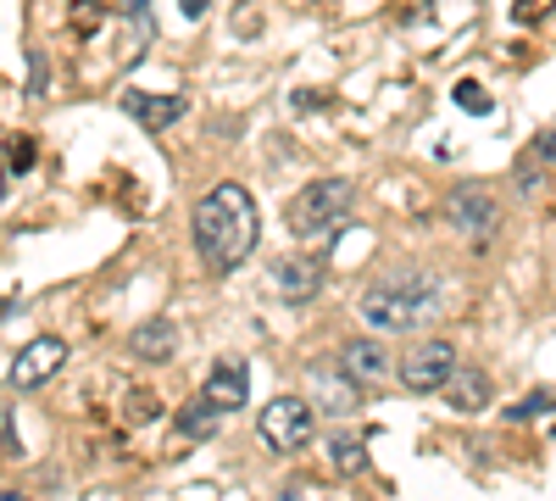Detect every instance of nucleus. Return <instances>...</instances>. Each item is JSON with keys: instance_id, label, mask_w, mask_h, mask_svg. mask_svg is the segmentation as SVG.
<instances>
[{"instance_id": "1", "label": "nucleus", "mask_w": 556, "mask_h": 501, "mask_svg": "<svg viewBox=\"0 0 556 501\" xmlns=\"http://www.w3.org/2000/svg\"><path fill=\"white\" fill-rule=\"evenodd\" d=\"M256 201L245 185H217L195 201V251L212 273L240 267L256 251Z\"/></svg>"}, {"instance_id": "2", "label": "nucleus", "mask_w": 556, "mask_h": 501, "mask_svg": "<svg viewBox=\"0 0 556 501\" xmlns=\"http://www.w3.org/2000/svg\"><path fill=\"white\" fill-rule=\"evenodd\" d=\"M440 301H445V290L434 273H390V279H379L362 296V317L384 335H406V329L434 324Z\"/></svg>"}, {"instance_id": "3", "label": "nucleus", "mask_w": 556, "mask_h": 501, "mask_svg": "<svg viewBox=\"0 0 556 501\" xmlns=\"http://www.w3.org/2000/svg\"><path fill=\"white\" fill-rule=\"evenodd\" d=\"M356 212V190L345 185V178H317V185H306L295 201H290V235L295 240H334L345 223Z\"/></svg>"}, {"instance_id": "4", "label": "nucleus", "mask_w": 556, "mask_h": 501, "mask_svg": "<svg viewBox=\"0 0 556 501\" xmlns=\"http://www.w3.org/2000/svg\"><path fill=\"white\" fill-rule=\"evenodd\" d=\"M312 429H317L312 401H301V396H278V401H267L262 413H256V435L273 451H301L312 440Z\"/></svg>"}, {"instance_id": "5", "label": "nucleus", "mask_w": 556, "mask_h": 501, "mask_svg": "<svg viewBox=\"0 0 556 501\" xmlns=\"http://www.w3.org/2000/svg\"><path fill=\"white\" fill-rule=\"evenodd\" d=\"M456 374V351L445 340H424L412 356H401V385L429 396V390H445V379Z\"/></svg>"}, {"instance_id": "6", "label": "nucleus", "mask_w": 556, "mask_h": 501, "mask_svg": "<svg viewBox=\"0 0 556 501\" xmlns=\"http://www.w3.org/2000/svg\"><path fill=\"white\" fill-rule=\"evenodd\" d=\"M445 223H451V229H462L468 240H484V235H495L501 206L490 201V190L462 185V190H451V196H445Z\"/></svg>"}, {"instance_id": "7", "label": "nucleus", "mask_w": 556, "mask_h": 501, "mask_svg": "<svg viewBox=\"0 0 556 501\" xmlns=\"http://www.w3.org/2000/svg\"><path fill=\"white\" fill-rule=\"evenodd\" d=\"M62 362H67V346H62L56 335H39V340H28V346L17 351V362L7 368V379H12L17 390H39L45 379L62 368Z\"/></svg>"}, {"instance_id": "8", "label": "nucleus", "mask_w": 556, "mask_h": 501, "mask_svg": "<svg viewBox=\"0 0 556 501\" xmlns=\"http://www.w3.org/2000/svg\"><path fill=\"white\" fill-rule=\"evenodd\" d=\"M273 285H278V296L285 301H312L317 290H323V262L317 256H278L273 262Z\"/></svg>"}, {"instance_id": "9", "label": "nucleus", "mask_w": 556, "mask_h": 501, "mask_svg": "<svg viewBox=\"0 0 556 501\" xmlns=\"http://www.w3.org/2000/svg\"><path fill=\"white\" fill-rule=\"evenodd\" d=\"M206 396L223 406V413H240V406L251 401V368L240 356H223L217 368L206 374Z\"/></svg>"}, {"instance_id": "10", "label": "nucleus", "mask_w": 556, "mask_h": 501, "mask_svg": "<svg viewBox=\"0 0 556 501\" xmlns=\"http://www.w3.org/2000/svg\"><path fill=\"white\" fill-rule=\"evenodd\" d=\"M123 112H128L139 128L162 134V128H173V123L184 117V96H151V89H134V96H123Z\"/></svg>"}, {"instance_id": "11", "label": "nucleus", "mask_w": 556, "mask_h": 501, "mask_svg": "<svg viewBox=\"0 0 556 501\" xmlns=\"http://www.w3.org/2000/svg\"><path fill=\"white\" fill-rule=\"evenodd\" d=\"M445 406H456V413H484L490 406V374L456 362V374L445 379Z\"/></svg>"}, {"instance_id": "12", "label": "nucleus", "mask_w": 556, "mask_h": 501, "mask_svg": "<svg viewBox=\"0 0 556 501\" xmlns=\"http://www.w3.org/2000/svg\"><path fill=\"white\" fill-rule=\"evenodd\" d=\"M340 362H345V374L362 379V385H379V379H390V368H395V356H390L379 340H351V346L340 351Z\"/></svg>"}, {"instance_id": "13", "label": "nucleus", "mask_w": 556, "mask_h": 501, "mask_svg": "<svg viewBox=\"0 0 556 501\" xmlns=\"http://www.w3.org/2000/svg\"><path fill=\"white\" fill-rule=\"evenodd\" d=\"M356 385L362 379L345 374V362H317V368H312V390L323 396L329 413H351V406H356Z\"/></svg>"}, {"instance_id": "14", "label": "nucleus", "mask_w": 556, "mask_h": 501, "mask_svg": "<svg viewBox=\"0 0 556 501\" xmlns=\"http://www.w3.org/2000/svg\"><path fill=\"white\" fill-rule=\"evenodd\" d=\"M128 351H134L139 362H167V356L178 351V324H173V317H146V324L134 329Z\"/></svg>"}, {"instance_id": "15", "label": "nucleus", "mask_w": 556, "mask_h": 501, "mask_svg": "<svg viewBox=\"0 0 556 501\" xmlns=\"http://www.w3.org/2000/svg\"><path fill=\"white\" fill-rule=\"evenodd\" d=\"M223 418H228V413L201 390L195 401H184V406H178V435H184V440H212V435L223 429Z\"/></svg>"}, {"instance_id": "16", "label": "nucleus", "mask_w": 556, "mask_h": 501, "mask_svg": "<svg viewBox=\"0 0 556 501\" xmlns=\"http://www.w3.org/2000/svg\"><path fill=\"white\" fill-rule=\"evenodd\" d=\"M156 418H162V401H156V390H128V396H123V424L146 429V424H156Z\"/></svg>"}, {"instance_id": "17", "label": "nucleus", "mask_w": 556, "mask_h": 501, "mask_svg": "<svg viewBox=\"0 0 556 501\" xmlns=\"http://www.w3.org/2000/svg\"><path fill=\"white\" fill-rule=\"evenodd\" d=\"M329 463H334L340 474H362L367 451H362V440H356V435H334V446H329Z\"/></svg>"}, {"instance_id": "18", "label": "nucleus", "mask_w": 556, "mask_h": 501, "mask_svg": "<svg viewBox=\"0 0 556 501\" xmlns=\"http://www.w3.org/2000/svg\"><path fill=\"white\" fill-rule=\"evenodd\" d=\"M551 406V390H534V396H523L518 406H506V418H540Z\"/></svg>"}, {"instance_id": "19", "label": "nucleus", "mask_w": 556, "mask_h": 501, "mask_svg": "<svg viewBox=\"0 0 556 501\" xmlns=\"http://www.w3.org/2000/svg\"><path fill=\"white\" fill-rule=\"evenodd\" d=\"M0 451H7V458H23V440L12 435V406H0Z\"/></svg>"}, {"instance_id": "20", "label": "nucleus", "mask_w": 556, "mask_h": 501, "mask_svg": "<svg viewBox=\"0 0 556 501\" xmlns=\"http://www.w3.org/2000/svg\"><path fill=\"white\" fill-rule=\"evenodd\" d=\"M456 107H462V112H484L490 101H484L479 84H456Z\"/></svg>"}, {"instance_id": "21", "label": "nucleus", "mask_w": 556, "mask_h": 501, "mask_svg": "<svg viewBox=\"0 0 556 501\" xmlns=\"http://www.w3.org/2000/svg\"><path fill=\"white\" fill-rule=\"evenodd\" d=\"M551 12V0H518V17L529 23V17H545Z\"/></svg>"}, {"instance_id": "22", "label": "nucleus", "mask_w": 556, "mask_h": 501, "mask_svg": "<svg viewBox=\"0 0 556 501\" xmlns=\"http://www.w3.org/2000/svg\"><path fill=\"white\" fill-rule=\"evenodd\" d=\"M206 7L212 0H184V17H206Z\"/></svg>"}, {"instance_id": "23", "label": "nucleus", "mask_w": 556, "mask_h": 501, "mask_svg": "<svg viewBox=\"0 0 556 501\" xmlns=\"http://www.w3.org/2000/svg\"><path fill=\"white\" fill-rule=\"evenodd\" d=\"M540 156H556V128L545 134V146H540Z\"/></svg>"}, {"instance_id": "24", "label": "nucleus", "mask_w": 556, "mask_h": 501, "mask_svg": "<svg viewBox=\"0 0 556 501\" xmlns=\"http://www.w3.org/2000/svg\"><path fill=\"white\" fill-rule=\"evenodd\" d=\"M0 190H7V167H0Z\"/></svg>"}]
</instances>
